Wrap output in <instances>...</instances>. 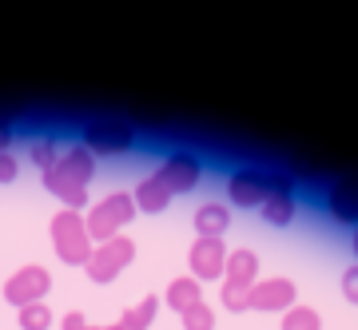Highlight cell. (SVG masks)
I'll use <instances>...</instances> for the list:
<instances>
[{"label":"cell","instance_id":"1","mask_svg":"<svg viewBox=\"0 0 358 330\" xmlns=\"http://www.w3.org/2000/svg\"><path fill=\"white\" fill-rule=\"evenodd\" d=\"M96 175V155L80 143V148H68L60 152V159L44 171V187L64 203V211H80L88 203V183Z\"/></svg>","mask_w":358,"mask_h":330},{"label":"cell","instance_id":"2","mask_svg":"<svg viewBox=\"0 0 358 330\" xmlns=\"http://www.w3.org/2000/svg\"><path fill=\"white\" fill-rule=\"evenodd\" d=\"M131 215H136V199H131L128 191H112V195L96 199L92 211L84 215V223H88V239L92 243L115 239V235L131 223Z\"/></svg>","mask_w":358,"mask_h":330},{"label":"cell","instance_id":"3","mask_svg":"<svg viewBox=\"0 0 358 330\" xmlns=\"http://www.w3.org/2000/svg\"><path fill=\"white\" fill-rule=\"evenodd\" d=\"M52 251L60 254L64 263H76L84 267L92 254V239H88V223L80 211H60V215L52 219Z\"/></svg>","mask_w":358,"mask_h":330},{"label":"cell","instance_id":"4","mask_svg":"<svg viewBox=\"0 0 358 330\" xmlns=\"http://www.w3.org/2000/svg\"><path fill=\"white\" fill-rule=\"evenodd\" d=\"M131 259H136V243H131L128 235H115V239L92 247L88 263H84V275H88L92 282H112L131 267Z\"/></svg>","mask_w":358,"mask_h":330},{"label":"cell","instance_id":"5","mask_svg":"<svg viewBox=\"0 0 358 330\" xmlns=\"http://www.w3.org/2000/svg\"><path fill=\"white\" fill-rule=\"evenodd\" d=\"M52 291V275L36 263H28V267L13 271L8 279H4V303H13L16 310H24L32 303H44V294Z\"/></svg>","mask_w":358,"mask_h":330},{"label":"cell","instance_id":"6","mask_svg":"<svg viewBox=\"0 0 358 330\" xmlns=\"http://www.w3.org/2000/svg\"><path fill=\"white\" fill-rule=\"evenodd\" d=\"M155 179L171 191V199H176V195H187V191L203 179V159H199L195 152H171L164 164H159Z\"/></svg>","mask_w":358,"mask_h":330},{"label":"cell","instance_id":"7","mask_svg":"<svg viewBox=\"0 0 358 330\" xmlns=\"http://www.w3.org/2000/svg\"><path fill=\"white\" fill-rule=\"evenodd\" d=\"M80 136H84V148L92 155H120L136 143V131L128 124H115V120H92V124H84Z\"/></svg>","mask_w":358,"mask_h":330},{"label":"cell","instance_id":"8","mask_svg":"<svg viewBox=\"0 0 358 330\" xmlns=\"http://www.w3.org/2000/svg\"><path fill=\"white\" fill-rule=\"evenodd\" d=\"M187 267H192L195 282L223 279V267H227V247H223V239H203L199 235L192 243V251H187Z\"/></svg>","mask_w":358,"mask_h":330},{"label":"cell","instance_id":"9","mask_svg":"<svg viewBox=\"0 0 358 330\" xmlns=\"http://www.w3.org/2000/svg\"><path fill=\"white\" fill-rule=\"evenodd\" d=\"M227 199L235 207H263V199H267V171L263 167H235L227 175Z\"/></svg>","mask_w":358,"mask_h":330},{"label":"cell","instance_id":"10","mask_svg":"<svg viewBox=\"0 0 358 330\" xmlns=\"http://www.w3.org/2000/svg\"><path fill=\"white\" fill-rule=\"evenodd\" d=\"M294 299H299V287H294L291 279H259L255 287H251V310H291Z\"/></svg>","mask_w":358,"mask_h":330},{"label":"cell","instance_id":"11","mask_svg":"<svg viewBox=\"0 0 358 330\" xmlns=\"http://www.w3.org/2000/svg\"><path fill=\"white\" fill-rule=\"evenodd\" d=\"M223 282L227 287H239V291H251L259 282V254L239 247V251H227V267H223Z\"/></svg>","mask_w":358,"mask_h":330},{"label":"cell","instance_id":"12","mask_svg":"<svg viewBox=\"0 0 358 330\" xmlns=\"http://www.w3.org/2000/svg\"><path fill=\"white\" fill-rule=\"evenodd\" d=\"M327 215L334 219V223H358V191L350 187V183H338V187H331L327 191Z\"/></svg>","mask_w":358,"mask_h":330},{"label":"cell","instance_id":"13","mask_svg":"<svg viewBox=\"0 0 358 330\" xmlns=\"http://www.w3.org/2000/svg\"><path fill=\"white\" fill-rule=\"evenodd\" d=\"M192 223H195V231H199L203 239H223V231L231 227V211L223 203H199Z\"/></svg>","mask_w":358,"mask_h":330},{"label":"cell","instance_id":"14","mask_svg":"<svg viewBox=\"0 0 358 330\" xmlns=\"http://www.w3.org/2000/svg\"><path fill=\"white\" fill-rule=\"evenodd\" d=\"M131 199H136V211H148V215H159V211H167V203H171V191L159 183L155 175H148L140 183V187L131 191Z\"/></svg>","mask_w":358,"mask_h":330},{"label":"cell","instance_id":"15","mask_svg":"<svg viewBox=\"0 0 358 330\" xmlns=\"http://www.w3.org/2000/svg\"><path fill=\"white\" fill-rule=\"evenodd\" d=\"M164 303L176 310V315H183V310H192L195 303H203V291H199V282L192 279V275H183V279H171L164 291Z\"/></svg>","mask_w":358,"mask_h":330},{"label":"cell","instance_id":"16","mask_svg":"<svg viewBox=\"0 0 358 330\" xmlns=\"http://www.w3.org/2000/svg\"><path fill=\"white\" fill-rule=\"evenodd\" d=\"M155 310H159V299L148 294V299H140L131 310H124L112 327H96V330H148L152 327V318H155Z\"/></svg>","mask_w":358,"mask_h":330},{"label":"cell","instance_id":"17","mask_svg":"<svg viewBox=\"0 0 358 330\" xmlns=\"http://www.w3.org/2000/svg\"><path fill=\"white\" fill-rule=\"evenodd\" d=\"M259 211H263V219H267L271 227H287L294 219V195H267Z\"/></svg>","mask_w":358,"mask_h":330},{"label":"cell","instance_id":"18","mask_svg":"<svg viewBox=\"0 0 358 330\" xmlns=\"http://www.w3.org/2000/svg\"><path fill=\"white\" fill-rule=\"evenodd\" d=\"M282 330H322V315L315 306H299L294 303L287 315H282Z\"/></svg>","mask_w":358,"mask_h":330},{"label":"cell","instance_id":"19","mask_svg":"<svg viewBox=\"0 0 358 330\" xmlns=\"http://www.w3.org/2000/svg\"><path fill=\"white\" fill-rule=\"evenodd\" d=\"M183 330H215V310L207 303H195L192 310H183Z\"/></svg>","mask_w":358,"mask_h":330},{"label":"cell","instance_id":"20","mask_svg":"<svg viewBox=\"0 0 358 330\" xmlns=\"http://www.w3.org/2000/svg\"><path fill=\"white\" fill-rule=\"evenodd\" d=\"M52 327V310L48 303H32L20 310V330H48Z\"/></svg>","mask_w":358,"mask_h":330},{"label":"cell","instance_id":"21","mask_svg":"<svg viewBox=\"0 0 358 330\" xmlns=\"http://www.w3.org/2000/svg\"><path fill=\"white\" fill-rule=\"evenodd\" d=\"M28 155H32V164H36V167H44V171H48V167L60 159V143L52 140V136H44V140H36L32 148H28Z\"/></svg>","mask_w":358,"mask_h":330},{"label":"cell","instance_id":"22","mask_svg":"<svg viewBox=\"0 0 358 330\" xmlns=\"http://www.w3.org/2000/svg\"><path fill=\"white\" fill-rule=\"evenodd\" d=\"M219 299H223V310H251V291H239V287H227L223 282V291H219Z\"/></svg>","mask_w":358,"mask_h":330},{"label":"cell","instance_id":"23","mask_svg":"<svg viewBox=\"0 0 358 330\" xmlns=\"http://www.w3.org/2000/svg\"><path fill=\"white\" fill-rule=\"evenodd\" d=\"M343 299L346 303H358V263L343 271Z\"/></svg>","mask_w":358,"mask_h":330},{"label":"cell","instance_id":"24","mask_svg":"<svg viewBox=\"0 0 358 330\" xmlns=\"http://www.w3.org/2000/svg\"><path fill=\"white\" fill-rule=\"evenodd\" d=\"M16 175H20V164L8 152H0V183H13Z\"/></svg>","mask_w":358,"mask_h":330},{"label":"cell","instance_id":"25","mask_svg":"<svg viewBox=\"0 0 358 330\" xmlns=\"http://www.w3.org/2000/svg\"><path fill=\"white\" fill-rule=\"evenodd\" d=\"M60 330H88V318L80 315V310H72V315H64V327Z\"/></svg>","mask_w":358,"mask_h":330},{"label":"cell","instance_id":"26","mask_svg":"<svg viewBox=\"0 0 358 330\" xmlns=\"http://www.w3.org/2000/svg\"><path fill=\"white\" fill-rule=\"evenodd\" d=\"M8 143H13V124L0 115V152H8Z\"/></svg>","mask_w":358,"mask_h":330},{"label":"cell","instance_id":"27","mask_svg":"<svg viewBox=\"0 0 358 330\" xmlns=\"http://www.w3.org/2000/svg\"><path fill=\"white\" fill-rule=\"evenodd\" d=\"M350 247H355V259H358V231H355V239H350Z\"/></svg>","mask_w":358,"mask_h":330},{"label":"cell","instance_id":"28","mask_svg":"<svg viewBox=\"0 0 358 330\" xmlns=\"http://www.w3.org/2000/svg\"><path fill=\"white\" fill-rule=\"evenodd\" d=\"M88 330H96V327H88Z\"/></svg>","mask_w":358,"mask_h":330}]
</instances>
